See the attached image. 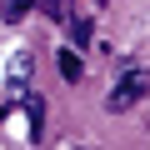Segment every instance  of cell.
<instances>
[{"instance_id":"cell-1","label":"cell","mask_w":150,"mask_h":150,"mask_svg":"<svg viewBox=\"0 0 150 150\" xmlns=\"http://www.w3.org/2000/svg\"><path fill=\"white\" fill-rule=\"evenodd\" d=\"M145 90H150V75H145V70H130L125 80L115 85V95H110V110H125V105H135Z\"/></svg>"},{"instance_id":"cell-2","label":"cell","mask_w":150,"mask_h":150,"mask_svg":"<svg viewBox=\"0 0 150 150\" xmlns=\"http://www.w3.org/2000/svg\"><path fill=\"white\" fill-rule=\"evenodd\" d=\"M60 75L65 80H80V55L75 50H60Z\"/></svg>"},{"instance_id":"cell-3","label":"cell","mask_w":150,"mask_h":150,"mask_svg":"<svg viewBox=\"0 0 150 150\" xmlns=\"http://www.w3.org/2000/svg\"><path fill=\"white\" fill-rule=\"evenodd\" d=\"M25 10H30V5H25V0H10V5H5V20H20Z\"/></svg>"}]
</instances>
